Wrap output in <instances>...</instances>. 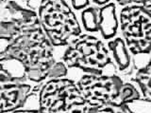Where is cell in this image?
<instances>
[{"instance_id": "6da1fadb", "label": "cell", "mask_w": 151, "mask_h": 113, "mask_svg": "<svg viewBox=\"0 0 151 113\" xmlns=\"http://www.w3.org/2000/svg\"><path fill=\"white\" fill-rule=\"evenodd\" d=\"M2 5L0 40L6 45L2 47L0 58L22 62L30 81L40 83L48 79L56 62L53 45L42 29L39 16L14 1Z\"/></svg>"}, {"instance_id": "7a4b0ae2", "label": "cell", "mask_w": 151, "mask_h": 113, "mask_svg": "<svg viewBox=\"0 0 151 113\" xmlns=\"http://www.w3.org/2000/svg\"><path fill=\"white\" fill-rule=\"evenodd\" d=\"M78 86L90 107L129 105L141 97L134 86L124 83L116 75H84Z\"/></svg>"}, {"instance_id": "3957f363", "label": "cell", "mask_w": 151, "mask_h": 113, "mask_svg": "<svg viewBox=\"0 0 151 113\" xmlns=\"http://www.w3.org/2000/svg\"><path fill=\"white\" fill-rule=\"evenodd\" d=\"M40 23L53 46H67L81 35L77 16L64 0H42Z\"/></svg>"}, {"instance_id": "277c9868", "label": "cell", "mask_w": 151, "mask_h": 113, "mask_svg": "<svg viewBox=\"0 0 151 113\" xmlns=\"http://www.w3.org/2000/svg\"><path fill=\"white\" fill-rule=\"evenodd\" d=\"M89 108L78 84L70 79H49L40 89L41 113H88Z\"/></svg>"}, {"instance_id": "5b68a950", "label": "cell", "mask_w": 151, "mask_h": 113, "mask_svg": "<svg viewBox=\"0 0 151 113\" xmlns=\"http://www.w3.org/2000/svg\"><path fill=\"white\" fill-rule=\"evenodd\" d=\"M63 60L68 68H78L89 74H102L112 62L103 42L90 34H81L68 45Z\"/></svg>"}, {"instance_id": "8992f818", "label": "cell", "mask_w": 151, "mask_h": 113, "mask_svg": "<svg viewBox=\"0 0 151 113\" xmlns=\"http://www.w3.org/2000/svg\"><path fill=\"white\" fill-rule=\"evenodd\" d=\"M123 36L133 54L151 52V12L143 5L126 6L120 12Z\"/></svg>"}, {"instance_id": "52a82bcc", "label": "cell", "mask_w": 151, "mask_h": 113, "mask_svg": "<svg viewBox=\"0 0 151 113\" xmlns=\"http://www.w3.org/2000/svg\"><path fill=\"white\" fill-rule=\"evenodd\" d=\"M1 82V113H9L21 108L29 96L31 87L19 81Z\"/></svg>"}, {"instance_id": "ba28073f", "label": "cell", "mask_w": 151, "mask_h": 113, "mask_svg": "<svg viewBox=\"0 0 151 113\" xmlns=\"http://www.w3.org/2000/svg\"><path fill=\"white\" fill-rule=\"evenodd\" d=\"M116 8L113 3H109L99 10V31L104 39L115 36L118 29Z\"/></svg>"}, {"instance_id": "9c48e42d", "label": "cell", "mask_w": 151, "mask_h": 113, "mask_svg": "<svg viewBox=\"0 0 151 113\" xmlns=\"http://www.w3.org/2000/svg\"><path fill=\"white\" fill-rule=\"evenodd\" d=\"M108 47L120 71H127L130 67V56L126 42L121 38H116L109 42Z\"/></svg>"}, {"instance_id": "30bf717a", "label": "cell", "mask_w": 151, "mask_h": 113, "mask_svg": "<svg viewBox=\"0 0 151 113\" xmlns=\"http://www.w3.org/2000/svg\"><path fill=\"white\" fill-rule=\"evenodd\" d=\"M133 81L140 87L145 100L151 103V57L148 64L136 72Z\"/></svg>"}, {"instance_id": "8fae6325", "label": "cell", "mask_w": 151, "mask_h": 113, "mask_svg": "<svg viewBox=\"0 0 151 113\" xmlns=\"http://www.w3.org/2000/svg\"><path fill=\"white\" fill-rule=\"evenodd\" d=\"M81 20L84 29L90 32L99 31V11L93 7L84 9L81 13Z\"/></svg>"}, {"instance_id": "7c38bea8", "label": "cell", "mask_w": 151, "mask_h": 113, "mask_svg": "<svg viewBox=\"0 0 151 113\" xmlns=\"http://www.w3.org/2000/svg\"><path fill=\"white\" fill-rule=\"evenodd\" d=\"M88 113H134L130 110L129 105L105 106L100 107H90Z\"/></svg>"}, {"instance_id": "4fadbf2b", "label": "cell", "mask_w": 151, "mask_h": 113, "mask_svg": "<svg viewBox=\"0 0 151 113\" xmlns=\"http://www.w3.org/2000/svg\"><path fill=\"white\" fill-rule=\"evenodd\" d=\"M66 73H67V68H66V65L63 62L56 63L51 69L48 79L63 78L66 75Z\"/></svg>"}, {"instance_id": "5bb4252c", "label": "cell", "mask_w": 151, "mask_h": 113, "mask_svg": "<svg viewBox=\"0 0 151 113\" xmlns=\"http://www.w3.org/2000/svg\"><path fill=\"white\" fill-rule=\"evenodd\" d=\"M75 10H82L89 6L90 0H70Z\"/></svg>"}, {"instance_id": "9a60e30c", "label": "cell", "mask_w": 151, "mask_h": 113, "mask_svg": "<svg viewBox=\"0 0 151 113\" xmlns=\"http://www.w3.org/2000/svg\"><path fill=\"white\" fill-rule=\"evenodd\" d=\"M41 4H42V0H27V7L32 11L36 10V9L39 10Z\"/></svg>"}, {"instance_id": "2e32d148", "label": "cell", "mask_w": 151, "mask_h": 113, "mask_svg": "<svg viewBox=\"0 0 151 113\" xmlns=\"http://www.w3.org/2000/svg\"><path fill=\"white\" fill-rule=\"evenodd\" d=\"M118 2V4L121 6H129L132 5V4H135L134 3V0H116Z\"/></svg>"}, {"instance_id": "e0dca14e", "label": "cell", "mask_w": 151, "mask_h": 113, "mask_svg": "<svg viewBox=\"0 0 151 113\" xmlns=\"http://www.w3.org/2000/svg\"><path fill=\"white\" fill-rule=\"evenodd\" d=\"M110 1L111 0H93V3L97 4V5H99V6H105V5H107V4L110 3Z\"/></svg>"}, {"instance_id": "ac0fdd59", "label": "cell", "mask_w": 151, "mask_h": 113, "mask_svg": "<svg viewBox=\"0 0 151 113\" xmlns=\"http://www.w3.org/2000/svg\"><path fill=\"white\" fill-rule=\"evenodd\" d=\"M9 113H41L39 110H15Z\"/></svg>"}, {"instance_id": "d6986e66", "label": "cell", "mask_w": 151, "mask_h": 113, "mask_svg": "<svg viewBox=\"0 0 151 113\" xmlns=\"http://www.w3.org/2000/svg\"><path fill=\"white\" fill-rule=\"evenodd\" d=\"M143 6L145 9H147L149 12H151V0H145V1L144 2V4H143Z\"/></svg>"}, {"instance_id": "ffe728a7", "label": "cell", "mask_w": 151, "mask_h": 113, "mask_svg": "<svg viewBox=\"0 0 151 113\" xmlns=\"http://www.w3.org/2000/svg\"><path fill=\"white\" fill-rule=\"evenodd\" d=\"M145 1V0H134V3L135 4H139V5H143Z\"/></svg>"}]
</instances>
